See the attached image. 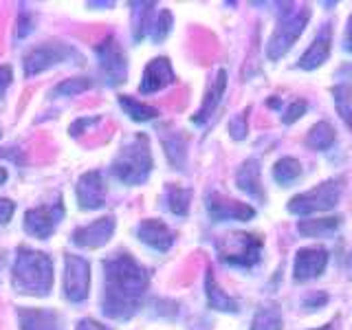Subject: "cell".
Here are the masks:
<instances>
[{
    "mask_svg": "<svg viewBox=\"0 0 352 330\" xmlns=\"http://www.w3.org/2000/svg\"><path fill=\"white\" fill-rule=\"evenodd\" d=\"M148 271L128 253H115L104 260L102 311L110 319H130L139 311L148 289Z\"/></svg>",
    "mask_w": 352,
    "mask_h": 330,
    "instance_id": "1",
    "label": "cell"
},
{
    "mask_svg": "<svg viewBox=\"0 0 352 330\" xmlns=\"http://www.w3.org/2000/svg\"><path fill=\"white\" fill-rule=\"evenodd\" d=\"M11 284L22 295L44 297L53 286V262L47 253L20 247L11 269Z\"/></svg>",
    "mask_w": 352,
    "mask_h": 330,
    "instance_id": "2",
    "label": "cell"
},
{
    "mask_svg": "<svg viewBox=\"0 0 352 330\" xmlns=\"http://www.w3.org/2000/svg\"><path fill=\"white\" fill-rule=\"evenodd\" d=\"M152 154L146 135H135L121 146L117 159L113 161L115 179L124 185H141L148 181L152 172Z\"/></svg>",
    "mask_w": 352,
    "mask_h": 330,
    "instance_id": "3",
    "label": "cell"
},
{
    "mask_svg": "<svg viewBox=\"0 0 352 330\" xmlns=\"http://www.w3.org/2000/svg\"><path fill=\"white\" fill-rule=\"evenodd\" d=\"M311 18V9L306 5H286V9L280 11L278 25L273 29V36L267 44V55L269 60H280L282 55L289 53V49L295 44V40L302 36L304 27L308 25Z\"/></svg>",
    "mask_w": 352,
    "mask_h": 330,
    "instance_id": "4",
    "label": "cell"
},
{
    "mask_svg": "<svg viewBox=\"0 0 352 330\" xmlns=\"http://www.w3.org/2000/svg\"><path fill=\"white\" fill-rule=\"evenodd\" d=\"M341 183H344L341 179H330V181H324L322 185L313 187V190L293 196L289 201V212L297 216H308V214L328 212V209L337 207L341 198V190H344Z\"/></svg>",
    "mask_w": 352,
    "mask_h": 330,
    "instance_id": "5",
    "label": "cell"
},
{
    "mask_svg": "<svg viewBox=\"0 0 352 330\" xmlns=\"http://www.w3.org/2000/svg\"><path fill=\"white\" fill-rule=\"evenodd\" d=\"M218 256L231 267L249 269L262 258V238L251 234H231L218 240Z\"/></svg>",
    "mask_w": 352,
    "mask_h": 330,
    "instance_id": "6",
    "label": "cell"
},
{
    "mask_svg": "<svg viewBox=\"0 0 352 330\" xmlns=\"http://www.w3.org/2000/svg\"><path fill=\"white\" fill-rule=\"evenodd\" d=\"M69 58H77V53L71 44L58 42V40L42 42L25 55V75L36 77L38 73L51 69V66H55V64H62Z\"/></svg>",
    "mask_w": 352,
    "mask_h": 330,
    "instance_id": "7",
    "label": "cell"
},
{
    "mask_svg": "<svg viewBox=\"0 0 352 330\" xmlns=\"http://www.w3.org/2000/svg\"><path fill=\"white\" fill-rule=\"evenodd\" d=\"M91 289V267L82 256H64V295L69 302H84Z\"/></svg>",
    "mask_w": 352,
    "mask_h": 330,
    "instance_id": "8",
    "label": "cell"
},
{
    "mask_svg": "<svg viewBox=\"0 0 352 330\" xmlns=\"http://www.w3.org/2000/svg\"><path fill=\"white\" fill-rule=\"evenodd\" d=\"M95 51L99 58V69H102L108 84H124L128 75V62L119 42L115 38H106L102 44H97Z\"/></svg>",
    "mask_w": 352,
    "mask_h": 330,
    "instance_id": "9",
    "label": "cell"
},
{
    "mask_svg": "<svg viewBox=\"0 0 352 330\" xmlns=\"http://www.w3.org/2000/svg\"><path fill=\"white\" fill-rule=\"evenodd\" d=\"M62 216H64V207L60 203L29 209V212L25 214V231L33 238L47 240L53 236V231H55V227H58Z\"/></svg>",
    "mask_w": 352,
    "mask_h": 330,
    "instance_id": "10",
    "label": "cell"
},
{
    "mask_svg": "<svg viewBox=\"0 0 352 330\" xmlns=\"http://www.w3.org/2000/svg\"><path fill=\"white\" fill-rule=\"evenodd\" d=\"M207 212L216 223L223 220H251L256 216V209L247 203H238L234 198H227L218 192H212L207 196Z\"/></svg>",
    "mask_w": 352,
    "mask_h": 330,
    "instance_id": "11",
    "label": "cell"
},
{
    "mask_svg": "<svg viewBox=\"0 0 352 330\" xmlns=\"http://www.w3.org/2000/svg\"><path fill=\"white\" fill-rule=\"evenodd\" d=\"M328 264V251L322 247H306L300 249L295 256L293 264V278L295 282H308L313 278H319L326 271Z\"/></svg>",
    "mask_w": 352,
    "mask_h": 330,
    "instance_id": "12",
    "label": "cell"
},
{
    "mask_svg": "<svg viewBox=\"0 0 352 330\" xmlns=\"http://www.w3.org/2000/svg\"><path fill=\"white\" fill-rule=\"evenodd\" d=\"M106 201V181L102 172H86L80 176L77 181V203L86 212H93V209L104 207Z\"/></svg>",
    "mask_w": 352,
    "mask_h": 330,
    "instance_id": "13",
    "label": "cell"
},
{
    "mask_svg": "<svg viewBox=\"0 0 352 330\" xmlns=\"http://www.w3.org/2000/svg\"><path fill=\"white\" fill-rule=\"evenodd\" d=\"M115 234V218L104 216L99 220H93L91 225L80 227L73 231V245L84 247V249H97L104 247L106 242Z\"/></svg>",
    "mask_w": 352,
    "mask_h": 330,
    "instance_id": "14",
    "label": "cell"
},
{
    "mask_svg": "<svg viewBox=\"0 0 352 330\" xmlns=\"http://www.w3.org/2000/svg\"><path fill=\"white\" fill-rule=\"evenodd\" d=\"M137 236L143 245L152 247L154 251H161L165 253L172 245H174V234L172 229L163 223L159 218H148L137 227Z\"/></svg>",
    "mask_w": 352,
    "mask_h": 330,
    "instance_id": "15",
    "label": "cell"
},
{
    "mask_svg": "<svg viewBox=\"0 0 352 330\" xmlns=\"http://www.w3.org/2000/svg\"><path fill=\"white\" fill-rule=\"evenodd\" d=\"M172 82H174V71H172L170 60L168 58H154L146 66V71H143V80H141L139 91L143 95L157 93V91H161V88L170 86Z\"/></svg>",
    "mask_w": 352,
    "mask_h": 330,
    "instance_id": "16",
    "label": "cell"
},
{
    "mask_svg": "<svg viewBox=\"0 0 352 330\" xmlns=\"http://www.w3.org/2000/svg\"><path fill=\"white\" fill-rule=\"evenodd\" d=\"M20 330H64L62 317L44 308H18Z\"/></svg>",
    "mask_w": 352,
    "mask_h": 330,
    "instance_id": "17",
    "label": "cell"
},
{
    "mask_svg": "<svg viewBox=\"0 0 352 330\" xmlns=\"http://www.w3.org/2000/svg\"><path fill=\"white\" fill-rule=\"evenodd\" d=\"M225 88H227V71H225V69H220V71L216 73V77L212 80V84H209V88H207L201 110H198V113L192 117V121H194L196 126H203L205 121L214 115V110L218 108L220 99H223V95H225Z\"/></svg>",
    "mask_w": 352,
    "mask_h": 330,
    "instance_id": "18",
    "label": "cell"
},
{
    "mask_svg": "<svg viewBox=\"0 0 352 330\" xmlns=\"http://www.w3.org/2000/svg\"><path fill=\"white\" fill-rule=\"evenodd\" d=\"M330 55V27L326 25L322 29V33L313 40V44L308 47V51L300 58V62H297V66L304 71H315L319 69Z\"/></svg>",
    "mask_w": 352,
    "mask_h": 330,
    "instance_id": "19",
    "label": "cell"
},
{
    "mask_svg": "<svg viewBox=\"0 0 352 330\" xmlns=\"http://www.w3.org/2000/svg\"><path fill=\"white\" fill-rule=\"evenodd\" d=\"M236 183L240 190L247 192L251 198L264 201V192H262V183H260V163L256 159H249L240 165V170L236 174Z\"/></svg>",
    "mask_w": 352,
    "mask_h": 330,
    "instance_id": "20",
    "label": "cell"
},
{
    "mask_svg": "<svg viewBox=\"0 0 352 330\" xmlns=\"http://www.w3.org/2000/svg\"><path fill=\"white\" fill-rule=\"evenodd\" d=\"M205 293H207V306L214 308V311H223V313H238L240 311V306L234 297H229L216 284L212 271H207V275H205Z\"/></svg>",
    "mask_w": 352,
    "mask_h": 330,
    "instance_id": "21",
    "label": "cell"
},
{
    "mask_svg": "<svg viewBox=\"0 0 352 330\" xmlns=\"http://www.w3.org/2000/svg\"><path fill=\"white\" fill-rule=\"evenodd\" d=\"M339 227H341V216H335V218L330 216V218H319V220H302V223L297 225V231L308 238H328V236H333Z\"/></svg>",
    "mask_w": 352,
    "mask_h": 330,
    "instance_id": "22",
    "label": "cell"
},
{
    "mask_svg": "<svg viewBox=\"0 0 352 330\" xmlns=\"http://www.w3.org/2000/svg\"><path fill=\"white\" fill-rule=\"evenodd\" d=\"M161 141H163V148H165V154H168L170 163L174 165L176 170H183L185 165V157H187V143H185V137L181 132H163L161 135Z\"/></svg>",
    "mask_w": 352,
    "mask_h": 330,
    "instance_id": "23",
    "label": "cell"
},
{
    "mask_svg": "<svg viewBox=\"0 0 352 330\" xmlns=\"http://www.w3.org/2000/svg\"><path fill=\"white\" fill-rule=\"evenodd\" d=\"M335 139L337 137H335L333 126H330L328 121H319V124H315L311 128V132L306 135V146L313 148V150L324 152V150H328L330 146H333Z\"/></svg>",
    "mask_w": 352,
    "mask_h": 330,
    "instance_id": "24",
    "label": "cell"
},
{
    "mask_svg": "<svg viewBox=\"0 0 352 330\" xmlns=\"http://www.w3.org/2000/svg\"><path fill=\"white\" fill-rule=\"evenodd\" d=\"M190 198H192V190H185V187H179V185H170L168 190H165V207L176 216H185L187 209H190Z\"/></svg>",
    "mask_w": 352,
    "mask_h": 330,
    "instance_id": "25",
    "label": "cell"
},
{
    "mask_svg": "<svg viewBox=\"0 0 352 330\" xmlns=\"http://www.w3.org/2000/svg\"><path fill=\"white\" fill-rule=\"evenodd\" d=\"M302 176V163L293 157H284L273 165V179L280 185H291Z\"/></svg>",
    "mask_w": 352,
    "mask_h": 330,
    "instance_id": "26",
    "label": "cell"
},
{
    "mask_svg": "<svg viewBox=\"0 0 352 330\" xmlns=\"http://www.w3.org/2000/svg\"><path fill=\"white\" fill-rule=\"evenodd\" d=\"M284 319L278 306H264L256 313L251 322V330H282Z\"/></svg>",
    "mask_w": 352,
    "mask_h": 330,
    "instance_id": "27",
    "label": "cell"
},
{
    "mask_svg": "<svg viewBox=\"0 0 352 330\" xmlns=\"http://www.w3.org/2000/svg\"><path fill=\"white\" fill-rule=\"evenodd\" d=\"M119 104H121V108L126 110V115L130 119H135V121H152V119L159 117V110L157 108H152L148 104H141V102H137V99H132L128 95H121L119 97Z\"/></svg>",
    "mask_w": 352,
    "mask_h": 330,
    "instance_id": "28",
    "label": "cell"
},
{
    "mask_svg": "<svg viewBox=\"0 0 352 330\" xmlns=\"http://www.w3.org/2000/svg\"><path fill=\"white\" fill-rule=\"evenodd\" d=\"M333 99L339 117L346 121V126L352 128V86L350 84H337L333 88Z\"/></svg>",
    "mask_w": 352,
    "mask_h": 330,
    "instance_id": "29",
    "label": "cell"
},
{
    "mask_svg": "<svg viewBox=\"0 0 352 330\" xmlns=\"http://www.w3.org/2000/svg\"><path fill=\"white\" fill-rule=\"evenodd\" d=\"M130 7H132V14L137 16V20H135V40L141 42L143 36H146V33L152 29L150 16H152L154 5L152 3H132Z\"/></svg>",
    "mask_w": 352,
    "mask_h": 330,
    "instance_id": "30",
    "label": "cell"
},
{
    "mask_svg": "<svg viewBox=\"0 0 352 330\" xmlns=\"http://www.w3.org/2000/svg\"><path fill=\"white\" fill-rule=\"evenodd\" d=\"M93 86V82L88 77H71V80H64L58 86L53 88L51 95L53 97H73V95H80L84 91Z\"/></svg>",
    "mask_w": 352,
    "mask_h": 330,
    "instance_id": "31",
    "label": "cell"
},
{
    "mask_svg": "<svg viewBox=\"0 0 352 330\" xmlns=\"http://www.w3.org/2000/svg\"><path fill=\"white\" fill-rule=\"evenodd\" d=\"M170 29H172V14H170V9H163L159 11V18L154 22V27L150 29V36L154 42H163L165 36L170 33Z\"/></svg>",
    "mask_w": 352,
    "mask_h": 330,
    "instance_id": "32",
    "label": "cell"
},
{
    "mask_svg": "<svg viewBox=\"0 0 352 330\" xmlns=\"http://www.w3.org/2000/svg\"><path fill=\"white\" fill-rule=\"evenodd\" d=\"M306 108H308V104L304 102V99H295V102L284 110V115H282V121L286 126H291V124H295L297 119L300 117H304V113H306Z\"/></svg>",
    "mask_w": 352,
    "mask_h": 330,
    "instance_id": "33",
    "label": "cell"
},
{
    "mask_svg": "<svg viewBox=\"0 0 352 330\" xmlns=\"http://www.w3.org/2000/svg\"><path fill=\"white\" fill-rule=\"evenodd\" d=\"M229 132H231V137H234L236 141H242L247 137V113L236 115L234 119L229 121Z\"/></svg>",
    "mask_w": 352,
    "mask_h": 330,
    "instance_id": "34",
    "label": "cell"
},
{
    "mask_svg": "<svg viewBox=\"0 0 352 330\" xmlns=\"http://www.w3.org/2000/svg\"><path fill=\"white\" fill-rule=\"evenodd\" d=\"M16 212V203L9 198H0V225H7Z\"/></svg>",
    "mask_w": 352,
    "mask_h": 330,
    "instance_id": "35",
    "label": "cell"
},
{
    "mask_svg": "<svg viewBox=\"0 0 352 330\" xmlns=\"http://www.w3.org/2000/svg\"><path fill=\"white\" fill-rule=\"evenodd\" d=\"M95 124H99V117H84V119H77L75 124L71 126V135L77 137L80 132H86L88 128L95 126Z\"/></svg>",
    "mask_w": 352,
    "mask_h": 330,
    "instance_id": "36",
    "label": "cell"
},
{
    "mask_svg": "<svg viewBox=\"0 0 352 330\" xmlns=\"http://www.w3.org/2000/svg\"><path fill=\"white\" fill-rule=\"evenodd\" d=\"M11 80H14V71H11V66H0V99H3Z\"/></svg>",
    "mask_w": 352,
    "mask_h": 330,
    "instance_id": "37",
    "label": "cell"
},
{
    "mask_svg": "<svg viewBox=\"0 0 352 330\" xmlns=\"http://www.w3.org/2000/svg\"><path fill=\"white\" fill-rule=\"evenodd\" d=\"M31 33V22H27V11H20V20H18V38H25Z\"/></svg>",
    "mask_w": 352,
    "mask_h": 330,
    "instance_id": "38",
    "label": "cell"
},
{
    "mask_svg": "<svg viewBox=\"0 0 352 330\" xmlns=\"http://www.w3.org/2000/svg\"><path fill=\"white\" fill-rule=\"evenodd\" d=\"M77 330H110V328L95 322V319H82V322L77 324Z\"/></svg>",
    "mask_w": 352,
    "mask_h": 330,
    "instance_id": "39",
    "label": "cell"
},
{
    "mask_svg": "<svg viewBox=\"0 0 352 330\" xmlns=\"http://www.w3.org/2000/svg\"><path fill=\"white\" fill-rule=\"evenodd\" d=\"M344 49L352 53V16L348 18V27H346V33H344Z\"/></svg>",
    "mask_w": 352,
    "mask_h": 330,
    "instance_id": "40",
    "label": "cell"
},
{
    "mask_svg": "<svg viewBox=\"0 0 352 330\" xmlns=\"http://www.w3.org/2000/svg\"><path fill=\"white\" fill-rule=\"evenodd\" d=\"M326 300H328L326 293H322V297H319V300H317V295H311V297L306 300V306H308V308H313V306H324Z\"/></svg>",
    "mask_w": 352,
    "mask_h": 330,
    "instance_id": "41",
    "label": "cell"
},
{
    "mask_svg": "<svg viewBox=\"0 0 352 330\" xmlns=\"http://www.w3.org/2000/svg\"><path fill=\"white\" fill-rule=\"evenodd\" d=\"M7 181V172H5V168H0V185H3Z\"/></svg>",
    "mask_w": 352,
    "mask_h": 330,
    "instance_id": "42",
    "label": "cell"
},
{
    "mask_svg": "<svg viewBox=\"0 0 352 330\" xmlns=\"http://www.w3.org/2000/svg\"><path fill=\"white\" fill-rule=\"evenodd\" d=\"M319 330H333V326H324V328H319Z\"/></svg>",
    "mask_w": 352,
    "mask_h": 330,
    "instance_id": "43",
    "label": "cell"
}]
</instances>
